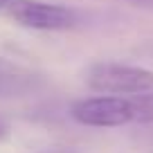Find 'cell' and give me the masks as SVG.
Here are the masks:
<instances>
[{
  "instance_id": "cell-1",
  "label": "cell",
  "mask_w": 153,
  "mask_h": 153,
  "mask_svg": "<svg viewBox=\"0 0 153 153\" xmlns=\"http://www.w3.org/2000/svg\"><path fill=\"white\" fill-rule=\"evenodd\" d=\"M70 115L74 122L83 126H95V128H117L133 122H146L142 95H101L79 99L70 108Z\"/></svg>"
},
{
  "instance_id": "cell-2",
  "label": "cell",
  "mask_w": 153,
  "mask_h": 153,
  "mask_svg": "<svg viewBox=\"0 0 153 153\" xmlns=\"http://www.w3.org/2000/svg\"><path fill=\"white\" fill-rule=\"evenodd\" d=\"M86 81L101 95L133 97L153 90V70L124 63H95L88 70Z\"/></svg>"
},
{
  "instance_id": "cell-5",
  "label": "cell",
  "mask_w": 153,
  "mask_h": 153,
  "mask_svg": "<svg viewBox=\"0 0 153 153\" xmlns=\"http://www.w3.org/2000/svg\"><path fill=\"white\" fill-rule=\"evenodd\" d=\"M124 2H131L135 7H153V0H124Z\"/></svg>"
},
{
  "instance_id": "cell-6",
  "label": "cell",
  "mask_w": 153,
  "mask_h": 153,
  "mask_svg": "<svg viewBox=\"0 0 153 153\" xmlns=\"http://www.w3.org/2000/svg\"><path fill=\"white\" fill-rule=\"evenodd\" d=\"M7 5H9V0H0V9H5Z\"/></svg>"
},
{
  "instance_id": "cell-3",
  "label": "cell",
  "mask_w": 153,
  "mask_h": 153,
  "mask_svg": "<svg viewBox=\"0 0 153 153\" xmlns=\"http://www.w3.org/2000/svg\"><path fill=\"white\" fill-rule=\"evenodd\" d=\"M5 9L9 18H14V23L29 29H41V32H61V29H70L79 23V16L74 9L65 5H54V2L9 0Z\"/></svg>"
},
{
  "instance_id": "cell-4",
  "label": "cell",
  "mask_w": 153,
  "mask_h": 153,
  "mask_svg": "<svg viewBox=\"0 0 153 153\" xmlns=\"http://www.w3.org/2000/svg\"><path fill=\"white\" fill-rule=\"evenodd\" d=\"M38 76L20 65L0 59V97H20L34 90Z\"/></svg>"
}]
</instances>
